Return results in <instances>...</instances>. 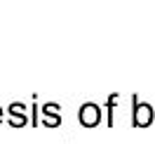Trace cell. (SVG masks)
Instances as JSON below:
<instances>
[{"mask_svg":"<svg viewBox=\"0 0 155 144\" xmlns=\"http://www.w3.org/2000/svg\"><path fill=\"white\" fill-rule=\"evenodd\" d=\"M115 99H117V95H110V99H108V121H106L108 125H113V106H115Z\"/></svg>","mask_w":155,"mask_h":144,"instance_id":"obj_5","label":"cell"},{"mask_svg":"<svg viewBox=\"0 0 155 144\" xmlns=\"http://www.w3.org/2000/svg\"><path fill=\"white\" fill-rule=\"evenodd\" d=\"M78 118H80V123L85 125V128H94V125L101 123V106H99V104H85V106H80Z\"/></svg>","mask_w":155,"mask_h":144,"instance_id":"obj_2","label":"cell"},{"mask_svg":"<svg viewBox=\"0 0 155 144\" xmlns=\"http://www.w3.org/2000/svg\"><path fill=\"white\" fill-rule=\"evenodd\" d=\"M0 121H2V109H0Z\"/></svg>","mask_w":155,"mask_h":144,"instance_id":"obj_6","label":"cell"},{"mask_svg":"<svg viewBox=\"0 0 155 144\" xmlns=\"http://www.w3.org/2000/svg\"><path fill=\"white\" fill-rule=\"evenodd\" d=\"M26 106L24 104H12L10 106V125L14 128H21V125H26Z\"/></svg>","mask_w":155,"mask_h":144,"instance_id":"obj_3","label":"cell"},{"mask_svg":"<svg viewBox=\"0 0 155 144\" xmlns=\"http://www.w3.org/2000/svg\"><path fill=\"white\" fill-rule=\"evenodd\" d=\"M132 102H134V109H132V125H134V128H148V125L153 123V106L139 102L136 95H134Z\"/></svg>","mask_w":155,"mask_h":144,"instance_id":"obj_1","label":"cell"},{"mask_svg":"<svg viewBox=\"0 0 155 144\" xmlns=\"http://www.w3.org/2000/svg\"><path fill=\"white\" fill-rule=\"evenodd\" d=\"M42 114H45V121H42V123L49 125V128H57V125L61 123V116H59V106L57 104L42 106Z\"/></svg>","mask_w":155,"mask_h":144,"instance_id":"obj_4","label":"cell"}]
</instances>
